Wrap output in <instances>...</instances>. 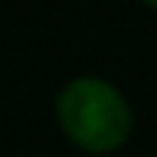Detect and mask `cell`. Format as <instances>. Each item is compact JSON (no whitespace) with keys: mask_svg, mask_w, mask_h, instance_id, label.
<instances>
[{"mask_svg":"<svg viewBox=\"0 0 157 157\" xmlns=\"http://www.w3.org/2000/svg\"><path fill=\"white\" fill-rule=\"evenodd\" d=\"M61 128L83 151L106 154L125 144L132 132V109L116 87L96 77L71 80L58 99Z\"/></svg>","mask_w":157,"mask_h":157,"instance_id":"cell-1","label":"cell"},{"mask_svg":"<svg viewBox=\"0 0 157 157\" xmlns=\"http://www.w3.org/2000/svg\"><path fill=\"white\" fill-rule=\"evenodd\" d=\"M144 3H147V6H157V0H144Z\"/></svg>","mask_w":157,"mask_h":157,"instance_id":"cell-2","label":"cell"}]
</instances>
